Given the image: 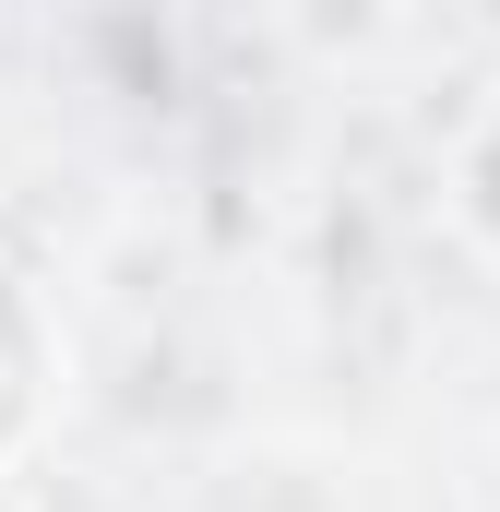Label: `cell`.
<instances>
[{
	"mask_svg": "<svg viewBox=\"0 0 500 512\" xmlns=\"http://www.w3.org/2000/svg\"><path fill=\"white\" fill-rule=\"evenodd\" d=\"M36 405H48V322H36V298L0 274V465L36 441Z\"/></svg>",
	"mask_w": 500,
	"mask_h": 512,
	"instance_id": "cell-1",
	"label": "cell"
},
{
	"mask_svg": "<svg viewBox=\"0 0 500 512\" xmlns=\"http://www.w3.org/2000/svg\"><path fill=\"white\" fill-rule=\"evenodd\" d=\"M465 215H477V239L500 251V120L465 143Z\"/></svg>",
	"mask_w": 500,
	"mask_h": 512,
	"instance_id": "cell-2",
	"label": "cell"
},
{
	"mask_svg": "<svg viewBox=\"0 0 500 512\" xmlns=\"http://www.w3.org/2000/svg\"><path fill=\"white\" fill-rule=\"evenodd\" d=\"M0 512H24V501H12V489H0Z\"/></svg>",
	"mask_w": 500,
	"mask_h": 512,
	"instance_id": "cell-3",
	"label": "cell"
}]
</instances>
